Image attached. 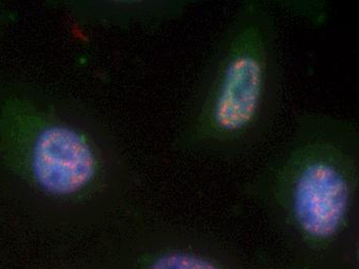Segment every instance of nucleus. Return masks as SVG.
I'll return each mask as SVG.
<instances>
[{"label": "nucleus", "instance_id": "nucleus-5", "mask_svg": "<svg viewBox=\"0 0 359 269\" xmlns=\"http://www.w3.org/2000/svg\"><path fill=\"white\" fill-rule=\"evenodd\" d=\"M279 4L278 6L282 10L287 11L299 18L308 20L314 25H323L327 22L330 6L323 1H279Z\"/></svg>", "mask_w": 359, "mask_h": 269}, {"label": "nucleus", "instance_id": "nucleus-1", "mask_svg": "<svg viewBox=\"0 0 359 269\" xmlns=\"http://www.w3.org/2000/svg\"><path fill=\"white\" fill-rule=\"evenodd\" d=\"M284 96L279 28L266 2H243L219 34L182 118L176 145L234 159L273 131Z\"/></svg>", "mask_w": 359, "mask_h": 269}, {"label": "nucleus", "instance_id": "nucleus-4", "mask_svg": "<svg viewBox=\"0 0 359 269\" xmlns=\"http://www.w3.org/2000/svg\"><path fill=\"white\" fill-rule=\"evenodd\" d=\"M144 269H223L211 258L187 250H168L150 258Z\"/></svg>", "mask_w": 359, "mask_h": 269}, {"label": "nucleus", "instance_id": "nucleus-3", "mask_svg": "<svg viewBox=\"0 0 359 269\" xmlns=\"http://www.w3.org/2000/svg\"><path fill=\"white\" fill-rule=\"evenodd\" d=\"M113 136L86 109L50 96L15 95L0 110V152L46 196L74 200L102 178Z\"/></svg>", "mask_w": 359, "mask_h": 269}, {"label": "nucleus", "instance_id": "nucleus-2", "mask_svg": "<svg viewBox=\"0 0 359 269\" xmlns=\"http://www.w3.org/2000/svg\"><path fill=\"white\" fill-rule=\"evenodd\" d=\"M359 126L305 111L284 143L245 187L289 240L321 253L350 235L358 218Z\"/></svg>", "mask_w": 359, "mask_h": 269}]
</instances>
